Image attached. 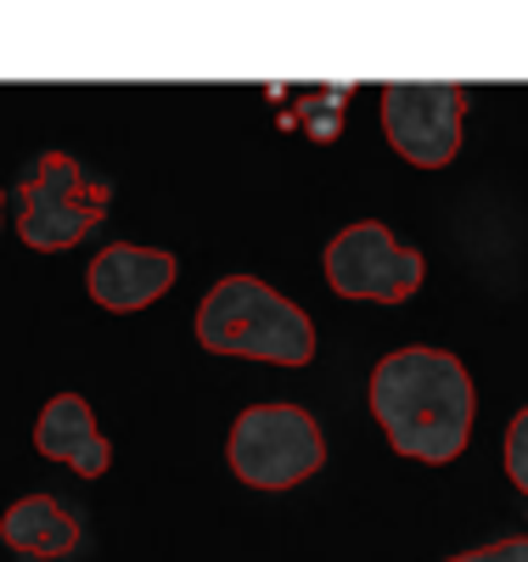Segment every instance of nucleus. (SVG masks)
Segmentation results:
<instances>
[{"label": "nucleus", "instance_id": "0eeeda50", "mask_svg": "<svg viewBox=\"0 0 528 562\" xmlns=\"http://www.w3.org/2000/svg\"><path fill=\"white\" fill-rule=\"evenodd\" d=\"M175 254L164 248H135V243H113L90 259V299L113 310V315H130V310H147L153 299H164L175 288Z\"/></svg>", "mask_w": 528, "mask_h": 562}, {"label": "nucleus", "instance_id": "20e7f679", "mask_svg": "<svg viewBox=\"0 0 528 562\" xmlns=\"http://www.w3.org/2000/svg\"><path fill=\"white\" fill-rule=\"evenodd\" d=\"M108 186L90 180L68 153H40V164H29L23 186H18V237L34 254H63L74 243H85V231H96L108 220Z\"/></svg>", "mask_w": 528, "mask_h": 562}, {"label": "nucleus", "instance_id": "9b49d317", "mask_svg": "<svg viewBox=\"0 0 528 562\" xmlns=\"http://www.w3.org/2000/svg\"><path fill=\"white\" fill-rule=\"evenodd\" d=\"M450 562H528V535H512V540H495V546H478V551H461Z\"/></svg>", "mask_w": 528, "mask_h": 562}, {"label": "nucleus", "instance_id": "7ed1b4c3", "mask_svg": "<svg viewBox=\"0 0 528 562\" xmlns=\"http://www.w3.org/2000/svg\"><path fill=\"white\" fill-rule=\"evenodd\" d=\"M231 473L254 490H293L326 467V434L304 405H248L231 422Z\"/></svg>", "mask_w": 528, "mask_h": 562}, {"label": "nucleus", "instance_id": "1a4fd4ad", "mask_svg": "<svg viewBox=\"0 0 528 562\" xmlns=\"http://www.w3.org/2000/svg\"><path fill=\"white\" fill-rule=\"evenodd\" d=\"M0 540H7L18 557L57 562V557L79 551V518L57 495H23V501L7 506V518H0Z\"/></svg>", "mask_w": 528, "mask_h": 562}, {"label": "nucleus", "instance_id": "423d86ee", "mask_svg": "<svg viewBox=\"0 0 528 562\" xmlns=\"http://www.w3.org/2000/svg\"><path fill=\"white\" fill-rule=\"evenodd\" d=\"M467 90L461 85H389L382 90V130L416 169H445L461 153Z\"/></svg>", "mask_w": 528, "mask_h": 562}, {"label": "nucleus", "instance_id": "6e6552de", "mask_svg": "<svg viewBox=\"0 0 528 562\" xmlns=\"http://www.w3.org/2000/svg\"><path fill=\"white\" fill-rule=\"evenodd\" d=\"M34 450L45 461H63L68 473H79V479H102L108 467H113V445H108L102 428H96V411L79 394H57L52 405L40 411Z\"/></svg>", "mask_w": 528, "mask_h": 562}, {"label": "nucleus", "instance_id": "39448f33", "mask_svg": "<svg viewBox=\"0 0 528 562\" xmlns=\"http://www.w3.org/2000/svg\"><path fill=\"white\" fill-rule=\"evenodd\" d=\"M326 281L338 299H371V304H405L427 281V265L416 248H405L382 220H360L326 243Z\"/></svg>", "mask_w": 528, "mask_h": 562}, {"label": "nucleus", "instance_id": "f03ea898", "mask_svg": "<svg viewBox=\"0 0 528 562\" xmlns=\"http://www.w3.org/2000/svg\"><path fill=\"white\" fill-rule=\"evenodd\" d=\"M198 344L209 355H248L270 366H310L315 360V326L310 315L265 288L259 276H225L198 304Z\"/></svg>", "mask_w": 528, "mask_h": 562}, {"label": "nucleus", "instance_id": "f257e3e1", "mask_svg": "<svg viewBox=\"0 0 528 562\" xmlns=\"http://www.w3.org/2000/svg\"><path fill=\"white\" fill-rule=\"evenodd\" d=\"M472 378L450 349H394L371 366V416L411 461H456L472 439Z\"/></svg>", "mask_w": 528, "mask_h": 562}, {"label": "nucleus", "instance_id": "9d476101", "mask_svg": "<svg viewBox=\"0 0 528 562\" xmlns=\"http://www.w3.org/2000/svg\"><path fill=\"white\" fill-rule=\"evenodd\" d=\"M506 479L528 495V405L512 416V428H506Z\"/></svg>", "mask_w": 528, "mask_h": 562}, {"label": "nucleus", "instance_id": "f8f14e48", "mask_svg": "<svg viewBox=\"0 0 528 562\" xmlns=\"http://www.w3.org/2000/svg\"><path fill=\"white\" fill-rule=\"evenodd\" d=\"M0 209H7V192H0Z\"/></svg>", "mask_w": 528, "mask_h": 562}]
</instances>
